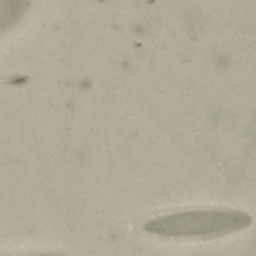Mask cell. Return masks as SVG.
Masks as SVG:
<instances>
[{
  "instance_id": "6da1fadb",
  "label": "cell",
  "mask_w": 256,
  "mask_h": 256,
  "mask_svg": "<svg viewBox=\"0 0 256 256\" xmlns=\"http://www.w3.org/2000/svg\"><path fill=\"white\" fill-rule=\"evenodd\" d=\"M250 222L251 217L238 210H192L154 218L146 230L166 238H216L242 230Z\"/></svg>"
},
{
  "instance_id": "7a4b0ae2",
  "label": "cell",
  "mask_w": 256,
  "mask_h": 256,
  "mask_svg": "<svg viewBox=\"0 0 256 256\" xmlns=\"http://www.w3.org/2000/svg\"><path fill=\"white\" fill-rule=\"evenodd\" d=\"M38 256H46V254H38ZM48 256H53V254H48Z\"/></svg>"
}]
</instances>
